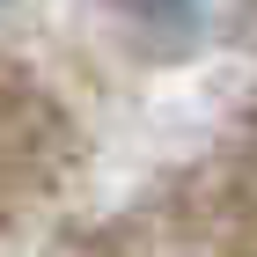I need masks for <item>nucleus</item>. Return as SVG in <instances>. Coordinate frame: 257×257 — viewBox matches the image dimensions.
I'll list each match as a JSON object with an SVG mask.
<instances>
[{
  "mask_svg": "<svg viewBox=\"0 0 257 257\" xmlns=\"http://www.w3.org/2000/svg\"><path fill=\"white\" fill-rule=\"evenodd\" d=\"M125 8H140V15H162V8H169V0H125Z\"/></svg>",
  "mask_w": 257,
  "mask_h": 257,
  "instance_id": "f257e3e1",
  "label": "nucleus"
}]
</instances>
